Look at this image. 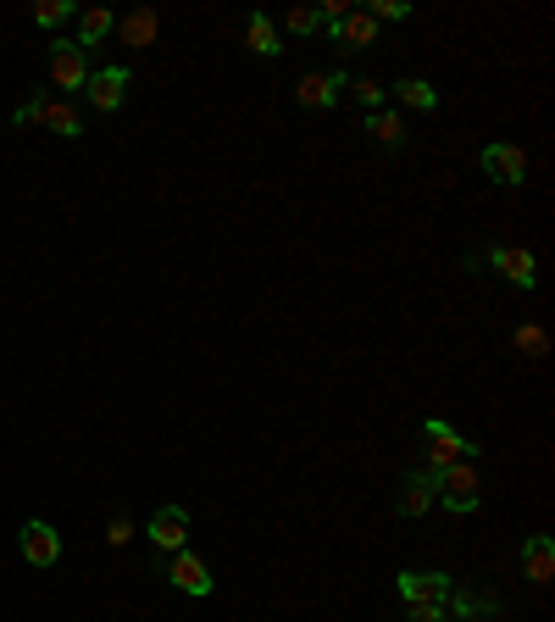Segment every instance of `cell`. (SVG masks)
Returning <instances> with one entry per match:
<instances>
[{"instance_id": "1", "label": "cell", "mask_w": 555, "mask_h": 622, "mask_svg": "<svg viewBox=\"0 0 555 622\" xmlns=\"http://www.w3.org/2000/svg\"><path fill=\"white\" fill-rule=\"evenodd\" d=\"M12 123H34V128H50V134H61V139H78V134H83L78 106H72V101H61V95H34L29 106H18V112H12Z\"/></svg>"}, {"instance_id": "2", "label": "cell", "mask_w": 555, "mask_h": 622, "mask_svg": "<svg viewBox=\"0 0 555 622\" xmlns=\"http://www.w3.org/2000/svg\"><path fill=\"white\" fill-rule=\"evenodd\" d=\"M433 495H439L455 517L478 511V467H473V456L455 462V467H444V473H433Z\"/></svg>"}, {"instance_id": "3", "label": "cell", "mask_w": 555, "mask_h": 622, "mask_svg": "<svg viewBox=\"0 0 555 622\" xmlns=\"http://www.w3.org/2000/svg\"><path fill=\"white\" fill-rule=\"evenodd\" d=\"M145 540L156 545V573H161L167 556H178L183 545H190V511H183V506H161L150 517V528H145Z\"/></svg>"}, {"instance_id": "4", "label": "cell", "mask_w": 555, "mask_h": 622, "mask_svg": "<svg viewBox=\"0 0 555 622\" xmlns=\"http://www.w3.org/2000/svg\"><path fill=\"white\" fill-rule=\"evenodd\" d=\"M422 439H428V473H444V467H455V462L473 456V444L461 439L444 417H428V422H422Z\"/></svg>"}, {"instance_id": "5", "label": "cell", "mask_w": 555, "mask_h": 622, "mask_svg": "<svg viewBox=\"0 0 555 622\" xmlns=\"http://www.w3.org/2000/svg\"><path fill=\"white\" fill-rule=\"evenodd\" d=\"M89 72H95V67H89V50H78L72 39H56V45H50V83H56L61 101L72 95V89L89 83Z\"/></svg>"}, {"instance_id": "6", "label": "cell", "mask_w": 555, "mask_h": 622, "mask_svg": "<svg viewBox=\"0 0 555 622\" xmlns=\"http://www.w3.org/2000/svg\"><path fill=\"white\" fill-rule=\"evenodd\" d=\"M161 578L172 584V589H183V595H212V562L206 556H195V551H178V556H167L161 562Z\"/></svg>"}, {"instance_id": "7", "label": "cell", "mask_w": 555, "mask_h": 622, "mask_svg": "<svg viewBox=\"0 0 555 622\" xmlns=\"http://www.w3.org/2000/svg\"><path fill=\"white\" fill-rule=\"evenodd\" d=\"M128 67H95L89 72V83H83V101L95 106V112H117L123 101H128Z\"/></svg>"}, {"instance_id": "8", "label": "cell", "mask_w": 555, "mask_h": 622, "mask_svg": "<svg viewBox=\"0 0 555 622\" xmlns=\"http://www.w3.org/2000/svg\"><path fill=\"white\" fill-rule=\"evenodd\" d=\"M344 83H350L344 67H333V72H306V78L295 83V101H301L306 112H328V106L344 95Z\"/></svg>"}, {"instance_id": "9", "label": "cell", "mask_w": 555, "mask_h": 622, "mask_svg": "<svg viewBox=\"0 0 555 622\" xmlns=\"http://www.w3.org/2000/svg\"><path fill=\"white\" fill-rule=\"evenodd\" d=\"M489 267H495L506 284H517V290H533V284H539V261H533V250H522V245H495V250H489Z\"/></svg>"}, {"instance_id": "10", "label": "cell", "mask_w": 555, "mask_h": 622, "mask_svg": "<svg viewBox=\"0 0 555 622\" xmlns=\"http://www.w3.org/2000/svg\"><path fill=\"white\" fill-rule=\"evenodd\" d=\"M18 545H23V562L29 567H56L61 562V533L50 528V522H23V533H18Z\"/></svg>"}, {"instance_id": "11", "label": "cell", "mask_w": 555, "mask_h": 622, "mask_svg": "<svg viewBox=\"0 0 555 622\" xmlns=\"http://www.w3.org/2000/svg\"><path fill=\"white\" fill-rule=\"evenodd\" d=\"M450 573H400V600L406 606H444L450 595Z\"/></svg>"}, {"instance_id": "12", "label": "cell", "mask_w": 555, "mask_h": 622, "mask_svg": "<svg viewBox=\"0 0 555 622\" xmlns=\"http://www.w3.org/2000/svg\"><path fill=\"white\" fill-rule=\"evenodd\" d=\"M484 172L495 178V184H522V178H528L522 145H489V150H484Z\"/></svg>"}, {"instance_id": "13", "label": "cell", "mask_w": 555, "mask_h": 622, "mask_svg": "<svg viewBox=\"0 0 555 622\" xmlns=\"http://www.w3.org/2000/svg\"><path fill=\"white\" fill-rule=\"evenodd\" d=\"M433 500H439V495H433V473H428V467L400 484V517H428Z\"/></svg>"}, {"instance_id": "14", "label": "cell", "mask_w": 555, "mask_h": 622, "mask_svg": "<svg viewBox=\"0 0 555 622\" xmlns=\"http://www.w3.org/2000/svg\"><path fill=\"white\" fill-rule=\"evenodd\" d=\"M333 45L350 56V50H366V45H378V23L366 18V12H350L344 23H339V34H333Z\"/></svg>"}, {"instance_id": "15", "label": "cell", "mask_w": 555, "mask_h": 622, "mask_svg": "<svg viewBox=\"0 0 555 622\" xmlns=\"http://www.w3.org/2000/svg\"><path fill=\"white\" fill-rule=\"evenodd\" d=\"M522 567L533 584H550L555 578V545H550V533H533V540L522 545Z\"/></svg>"}, {"instance_id": "16", "label": "cell", "mask_w": 555, "mask_h": 622, "mask_svg": "<svg viewBox=\"0 0 555 622\" xmlns=\"http://www.w3.org/2000/svg\"><path fill=\"white\" fill-rule=\"evenodd\" d=\"M156 29H161V18L150 12V7H139V12H128V18H117V29L112 34H123V45H156Z\"/></svg>"}, {"instance_id": "17", "label": "cell", "mask_w": 555, "mask_h": 622, "mask_svg": "<svg viewBox=\"0 0 555 622\" xmlns=\"http://www.w3.org/2000/svg\"><path fill=\"white\" fill-rule=\"evenodd\" d=\"M389 95H395L406 112H439V89H433L428 78H400Z\"/></svg>"}, {"instance_id": "18", "label": "cell", "mask_w": 555, "mask_h": 622, "mask_svg": "<svg viewBox=\"0 0 555 622\" xmlns=\"http://www.w3.org/2000/svg\"><path fill=\"white\" fill-rule=\"evenodd\" d=\"M245 45H250L256 56H267V61H272V56H284V34H278V23L261 18V12L245 23Z\"/></svg>"}, {"instance_id": "19", "label": "cell", "mask_w": 555, "mask_h": 622, "mask_svg": "<svg viewBox=\"0 0 555 622\" xmlns=\"http://www.w3.org/2000/svg\"><path fill=\"white\" fill-rule=\"evenodd\" d=\"M366 134H373V145H384V150H406V123H400V112H366Z\"/></svg>"}, {"instance_id": "20", "label": "cell", "mask_w": 555, "mask_h": 622, "mask_svg": "<svg viewBox=\"0 0 555 622\" xmlns=\"http://www.w3.org/2000/svg\"><path fill=\"white\" fill-rule=\"evenodd\" d=\"M112 29H117V12H106V7H89V12L78 18V39H72V45H78V50H95V45L112 34Z\"/></svg>"}, {"instance_id": "21", "label": "cell", "mask_w": 555, "mask_h": 622, "mask_svg": "<svg viewBox=\"0 0 555 622\" xmlns=\"http://www.w3.org/2000/svg\"><path fill=\"white\" fill-rule=\"evenodd\" d=\"M344 95H355V101H361L366 112H384V101H389V89H384L378 78H350V83H344Z\"/></svg>"}, {"instance_id": "22", "label": "cell", "mask_w": 555, "mask_h": 622, "mask_svg": "<svg viewBox=\"0 0 555 622\" xmlns=\"http://www.w3.org/2000/svg\"><path fill=\"white\" fill-rule=\"evenodd\" d=\"M72 12H78L72 0H39V7H34V23H39V29H61Z\"/></svg>"}, {"instance_id": "23", "label": "cell", "mask_w": 555, "mask_h": 622, "mask_svg": "<svg viewBox=\"0 0 555 622\" xmlns=\"http://www.w3.org/2000/svg\"><path fill=\"white\" fill-rule=\"evenodd\" d=\"M317 29H322L317 7H295V12L284 18V34H301V39H306V34H317Z\"/></svg>"}, {"instance_id": "24", "label": "cell", "mask_w": 555, "mask_h": 622, "mask_svg": "<svg viewBox=\"0 0 555 622\" xmlns=\"http://www.w3.org/2000/svg\"><path fill=\"white\" fill-rule=\"evenodd\" d=\"M511 339H517V350H522V355H544V350H550V339H544V328H539V323H522Z\"/></svg>"}, {"instance_id": "25", "label": "cell", "mask_w": 555, "mask_h": 622, "mask_svg": "<svg viewBox=\"0 0 555 622\" xmlns=\"http://www.w3.org/2000/svg\"><path fill=\"white\" fill-rule=\"evenodd\" d=\"M366 18H373V23H406L411 7H406V0H373V7H366Z\"/></svg>"}, {"instance_id": "26", "label": "cell", "mask_w": 555, "mask_h": 622, "mask_svg": "<svg viewBox=\"0 0 555 622\" xmlns=\"http://www.w3.org/2000/svg\"><path fill=\"white\" fill-rule=\"evenodd\" d=\"M444 600H450L461 617H473V611H495V600H489V595H455V589H450Z\"/></svg>"}, {"instance_id": "27", "label": "cell", "mask_w": 555, "mask_h": 622, "mask_svg": "<svg viewBox=\"0 0 555 622\" xmlns=\"http://www.w3.org/2000/svg\"><path fill=\"white\" fill-rule=\"evenodd\" d=\"M128 540H134V522H128V517H123V511H117V517H112V522H106V545H112V551H123V545H128Z\"/></svg>"}, {"instance_id": "28", "label": "cell", "mask_w": 555, "mask_h": 622, "mask_svg": "<svg viewBox=\"0 0 555 622\" xmlns=\"http://www.w3.org/2000/svg\"><path fill=\"white\" fill-rule=\"evenodd\" d=\"M411 622H444V606H406Z\"/></svg>"}]
</instances>
